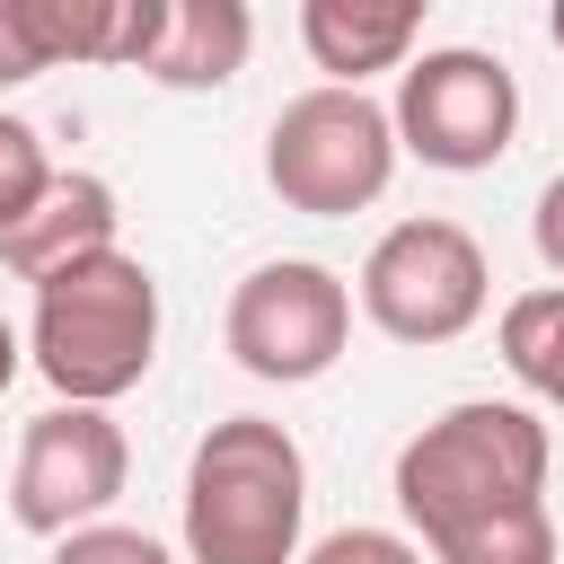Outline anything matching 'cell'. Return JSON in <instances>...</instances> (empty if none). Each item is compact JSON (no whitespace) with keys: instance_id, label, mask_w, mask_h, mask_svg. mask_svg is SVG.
I'll return each instance as SVG.
<instances>
[{"instance_id":"11","label":"cell","mask_w":564,"mask_h":564,"mask_svg":"<svg viewBox=\"0 0 564 564\" xmlns=\"http://www.w3.org/2000/svg\"><path fill=\"white\" fill-rule=\"evenodd\" d=\"M247 44H256V18L247 0H167V35L150 53V79L159 88H229L247 70Z\"/></svg>"},{"instance_id":"3","label":"cell","mask_w":564,"mask_h":564,"mask_svg":"<svg viewBox=\"0 0 564 564\" xmlns=\"http://www.w3.org/2000/svg\"><path fill=\"white\" fill-rule=\"evenodd\" d=\"M26 361L53 379L62 405H115L159 361V282L141 256H88L53 282H35Z\"/></svg>"},{"instance_id":"2","label":"cell","mask_w":564,"mask_h":564,"mask_svg":"<svg viewBox=\"0 0 564 564\" xmlns=\"http://www.w3.org/2000/svg\"><path fill=\"white\" fill-rule=\"evenodd\" d=\"M308 458L264 414H220L185 458V564H300Z\"/></svg>"},{"instance_id":"8","label":"cell","mask_w":564,"mask_h":564,"mask_svg":"<svg viewBox=\"0 0 564 564\" xmlns=\"http://www.w3.org/2000/svg\"><path fill=\"white\" fill-rule=\"evenodd\" d=\"M132 476V449H123V423L106 405H44L26 432H18V467H9V520L26 538H70V529H97V511L123 494Z\"/></svg>"},{"instance_id":"17","label":"cell","mask_w":564,"mask_h":564,"mask_svg":"<svg viewBox=\"0 0 564 564\" xmlns=\"http://www.w3.org/2000/svg\"><path fill=\"white\" fill-rule=\"evenodd\" d=\"M529 238H538V264L564 282V167L538 185V212H529Z\"/></svg>"},{"instance_id":"16","label":"cell","mask_w":564,"mask_h":564,"mask_svg":"<svg viewBox=\"0 0 564 564\" xmlns=\"http://www.w3.org/2000/svg\"><path fill=\"white\" fill-rule=\"evenodd\" d=\"M300 564H423V546L397 538V529H335V538H317Z\"/></svg>"},{"instance_id":"1","label":"cell","mask_w":564,"mask_h":564,"mask_svg":"<svg viewBox=\"0 0 564 564\" xmlns=\"http://www.w3.org/2000/svg\"><path fill=\"white\" fill-rule=\"evenodd\" d=\"M546 423L502 397L432 414L397 449V511L432 564H555Z\"/></svg>"},{"instance_id":"9","label":"cell","mask_w":564,"mask_h":564,"mask_svg":"<svg viewBox=\"0 0 564 564\" xmlns=\"http://www.w3.org/2000/svg\"><path fill=\"white\" fill-rule=\"evenodd\" d=\"M300 44L326 70V88H361L379 70L405 79L423 44V0H300Z\"/></svg>"},{"instance_id":"4","label":"cell","mask_w":564,"mask_h":564,"mask_svg":"<svg viewBox=\"0 0 564 564\" xmlns=\"http://www.w3.org/2000/svg\"><path fill=\"white\" fill-rule=\"evenodd\" d=\"M388 176H397V115L370 88H308L264 132V185L308 220L370 212Z\"/></svg>"},{"instance_id":"18","label":"cell","mask_w":564,"mask_h":564,"mask_svg":"<svg viewBox=\"0 0 564 564\" xmlns=\"http://www.w3.org/2000/svg\"><path fill=\"white\" fill-rule=\"evenodd\" d=\"M18 361H26V344H18V326L0 317V397H9V379H18Z\"/></svg>"},{"instance_id":"7","label":"cell","mask_w":564,"mask_h":564,"mask_svg":"<svg viewBox=\"0 0 564 564\" xmlns=\"http://www.w3.org/2000/svg\"><path fill=\"white\" fill-rule=\"evenodd\" d=\"M388 115H397V150H414L441 176H476L520 132V79L502 70V53L441 44V53H414L405 62Z\"/></svg>"},{"instance_id":"19","label":"cell","mask_w":564,"mask_h":564,"mask_svg":"<svg viewBox=\"0 0 564 564\" xmlns=\"http://www.w3.org/2000/svg\"><path fill=\"white\" fill-rule=\"evenodd\" d=\"M546 35H555V53H564V0H555V9H546Z\"/></svg>"},{"instance_id":"6","label":"cell","mask_w":564,"mask_h":564,"mask_svg":"<svg viewBox=\"0 0 564 564\" xmlns=\"http://www.w3.org/2000/svg\"><path fill=\"white\" fill-rule=\"evenodd\" d=\"M352 344V282L317 256H273L229 291V361L264 388H308Z\"/></svg>"},{"instance_id":"13","label":"cell","mask_w":564,"mask_h":564,"mask_svg":"<svg viewBox=\"0 0 564 564\" xmlns=\"http://www.w3.org/2000/svg\"><path fill=\"white\" fill-rule=\"evenodd\" d=\"M53 194V159H44V132L26 115H0V229H18L35 203Z\"/></svg>"},{"instance_id":"5","label":"cell","mask_w":564,"mask_h":564,"mask_svg":"<svg viewBox=\"0 0 564 564\" xmlns=\"http://www.w3.org/2000/svg\"><path fill=\"white\" fill-rule=\"evenodd\" d=\"M361 317L388 335V344H458L485 300H494V264L485 247L458 229V220H397L379 229V247L361 256Z\"/></svg>"},{"instance_id":"15","label":"cell","mask_w":564,"mask_h":564,"mask_svg":"<svg viewBox=\"0 0 564 564\" xmlns=\"http://www.w3.org/2000/svg\"><path fill=\"white\" fill-rule=\"evenodd\" d=\"M53 564H176L150 529H115V520H97V529H70L62 546H53Z\"/></svg>"},{"instance_id":"12","label":"cell","mask_w":564,"mask_h":564,"mask_svg":"<svg viewBox=\"0 0 564 564\" xmlns=\"http://www.w3.org/2000/svg\"><path fill=\"white\" fill-rule=\"evenodd\" d=\"M502 361H511V379H520L529 397L564 405V282L520 291V300L502 308Z\"/></svg>"},{"instance_id":"10","label":"cell","mask_w":564,"mask_h":564,"mask_svg":"<svg viewBox=\"0 0 564 564\" xmlns=\"http://www.w3.org/2000/svg\"><path fill=\"white\" fill-rule=\"evenodd\" d=\"M115 185L106 176H53V194L18 220V229H0V264L18 273V282H53V273H70V264H88V256H115Z\"/></svg>"},{"instance_id":"14","label":"cell","mask_w":564,"mask_h":564,"mask_svg":"<svg viewBox=\"0 0 564 564\" xmlns=\"http://www.w3.org/2000/svg\"><path fill=\"white\" fill-rule=\"evenodd\" d=\"M62 70V44H53V0H0V88H26Z\"/></svg>"}]
</instances>
